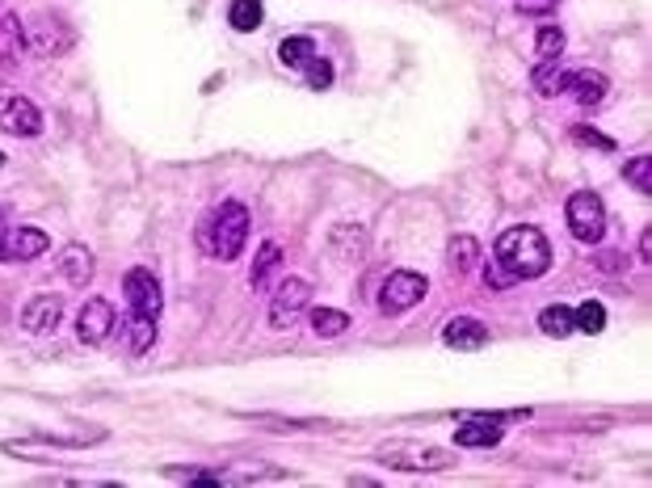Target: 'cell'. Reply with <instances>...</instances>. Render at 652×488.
Segmentation results:
<instances>
[{
    "mask_svg": "<svg viewBox=\"0 0 652 488\" xmlns=\"http://www.w3.org/2000/svg\"><path fill=\"white\" fill-rule=\"evenodd\" d=\"M493 257L522 282V278L547 274V266H552V244H547V236L539 228H526V223H522V228H505L497 236Z\"/></svg>",
    "mask_w": 652,
    "mask_h": 488,
    "instance_id": "cell-1",
    "label": "cell"
},
{
    "mask_svg": "<svg viewBox=\"0 0 652 488\" xmlns=\"http://www.w3.org/2000/svg\"><path fill=\"white\" fill-rule=\"evenodd\" d=\"M244 240H249V211H244L240 202H219V207L211 215H202V223H198V249L219 261H236Z\"/></svg>",
    "mask_w": 652,
    "mask_h": 488,
    "instance_id": "cell-2",
    "label": "cell"
},
{
    "mask_svg": "<svg viewBox=\"0 0 652 488\" xmlns=\"http://www.w3.org/2000/svg\"><path fill=\"white\" fill-rule=\"evenodd\" d=\"M375 455L387 467H400V472H446V467H455L451 451H442V446H425V442H409V438L379 442Z\"/></svg>",
    "mask_w": 652,
    "mask_h": 488,
    "instance_id": "cell-3",
    "label": "cell"
},
{
    "mask_svg": "<svg viewBox=\"0 0 652 488\" xmlns=\"http://www.w3.org/2000/svg\"><path fill=\"white\" fill-rule=\"evenodd\" d=\"M425 291H430V282H425L421 274H413V270H396V274H387L383 291H379V312H383V316H400V312H409V308H417V303L425 299Z\"/></svg>",
    "mask_w": 652,
    "mask_h": 488,
    "instance_id": "cell-4",
    "label": "cell"
},
{
    "mask_svg": "<svg viewBox=\"0 0 652 488\" xmlns=\"http://www.w3.org/2000/svg\"><path fill=\"white\" fill-rule=\"evenodd\" d=\"M568 232H573L581 244H598L602 232H606V211H602V198L589 194V190H577L568 198Z\"/></svg>",
    "mask_w": 652,
    "mask_h": 488,
    "instance_id": "cell-5",
    "label": "cell"
},
{
    "mask_svg": "<svg viewBox=\"0 0 652 488\" xmlns=\"http://www.w3.org/2000/svg\"><path fill=\"white\" fill-rule=\"evenodd\" d=\"M312 303V287L303 278H282L278 291L270 299V329H291V324L308 312Z\"/></svg>",
    "mask_w": 652,
    "mask_h": 488,
    "instance_id": "cell-6",
    "label": "cell"
},
{
    "mask_svg": "<svg viewBox=\"0 0 652 488\" xmlns=\"http://www.w3.org/2000/svg\"><path fill=\"white\" fill-rule=\"evenodd\" d=\"M0 131L17 135V139H34L38 131H43V114H38V106L30 97L5 93V97H0Z\"/></svg>",
    "mask_w": 652,
    "mask_h": 488,
    "instance_id": "cell-7",
    "label": "cell"
},
{
    "mask_svg": "<svg viewBox=\"0 0 652 488\" xmlns=\"http://www.w3.org/2000/svg\"><path fill=\"white\" fill-rule=\"evenodd\" d=\"M122 291H127L135 316H152V320H156L160 308H165V299H160V282H156V274L144 270V266L127 270V278H122Z\"/></svg>",
    "mask_w": 652,
    "mask_h": 488,
    "instance_id": "cell-8",
    "label": "cell"
},
{
    "mask_svg": "<svg viewBox=\"0 0 652 488\" xmlns=\"http://www.w3.org/2000/svg\"><path fill=\"white\" fill-rule=\"evenodd\" d=\"M114 329H118V316H114V308L106 299H89L76 316V337L85 345H106Z\"/></svg>",
    "mask_w": 652,
    "mask_h": 488,
    "instance_id": "cell-9",
    "label": "cell"
},
{
    "mask_svg": "<svg viewBox=\"0 0 652 488\" xmlns=\"http://www.w3.org/2000/svg\"><path fill=\"white\" fill-rule=\"evenodd\" d=\"M59 320H64V299H59V295H34L22 308V329L34 333V337L55 333Z\"/></svg>",
    "mask_w": 652,
    "mask_h": 488,
    "instance_id": "cell-10",
    "label": "cell"
},
{
    "mask_svg": "<svg viewBox=\"0 0 652 488\" xmlns=\"http://www.w3.org/2000/svg\"><path fill=\"white\" fill-rule=\"evenodd\" d=\"M72 47V30L59 22V17H51V13H43L34 22V51L43 55V59H59Z\"/></svg>",
    "mask_w": 652,
    "mask_h": 488,
    "instance_id": "cell-11",
    "label": "cell"
},
{
    "mask_svg": "<svg viewBox=\"0 0 652 488\" xmlns=\"http://www.w3.org/2000/svg\"><path fill=\"white\" fill-rule=\"evenodd\" d=\"M47 249H51L47 232H38V228H9L0 257H5V261H34V257H43Z\"/></svg>",
    "mask_w": 652,
    "mask_h": 488,
    "instance_id": "cell-12",
    "label": "cell"
},
{
    "mask_svg": "<svg viewBox=\"0 0 652 488\" xmlns=\"http://www.w3.org/2000/svg\"><path fill=\"white\" fill-rule=\"evenodd\" d=\"M26 55V30H22V17L17 13H5L0 17V72H17Z\"/></svg>",
    "mask_w": 652,
    "mask_h": 488,
    "instance_id": "cell-13",
    "label": "cell"
},
{
    "mask_svg": "<svg viewBox=\"0 0 652 488\" xmlns=\"http://www.w3.org/2000/svg\"><path fill=\"white\" fill-rule=\"evenodd\" d=\"M459 446H472V451H484V446H497L501 442V417H488V413H476V417H463L459 430H455Z\"/></svg>",
    "mask_w": 652,
    "mask_h": 488,
    "instance_id": "cell-14",
    "label": "cell"
},
{
    "mask_svg": "<svg viewBox=\"0 0 652 488\" xmlns=\"http://www.w3.org/2000/svg\"><path fill=\"white\" fill-rule=\"evenodd\" d=\"M442 341L451 345V350H480V345H488V329L476 316H455V320H446Z\"/></svg>",
    "mask_w": 652,
    "mask_h": 488,
    "instance_id": "cell-15",
    "label": "cell"
},
{
    "mask_svg": "<svg viewBox=\"0 0 652 488\" xmlns=\"http://www.w3.org/2000/svg\"><path fill=\"white\" fill-rule=\"evenodd\" d=\"M564 93H573L581 106H602L606 93H610V80L602 72H594V68H581V72L568 76V89Z\"/></svg>",
    "mask_w": 652,
    "mask_h": 488,
    "instance_id": "cell-16",
    "label": "cell"
},
{
    "mask_svg": "<svg viewBox=\"0 0 652 488\" xmlns=\"http://www.w3.org/2000/svg\"><path fill=\"white\" fill-rule=\"evenodd\" d=\"M59 270H64V278L72 282V287H89V278H93V253L85 249V244H68V249L59 253Z\"/></svg>",
    "mask_w": 652,
    "mask_h": 488,
    "instance_id": "cell-17",
    "label": "cell"
},
{
    "mask_svg": "<svg viewBox=\"0 0 652 488\" xmlns=\"http://www.w3.org/2000/svg\"><path fill=\"white\" fill-rule=\"evenodd\" d=\"M329 244H333V253H337L341 261H358L362 249H366V232H362V223H337Z\"/></svg>",
    "mask_w": 652,
    "mask_h": 488,
    "instance_id": "cell-18",
    "label": "cell"
},
{
    "mask_svg": "<svg viewBox=\"0 0 652 488\" xmlns=\"http://www.w3.org/2000/svg\"><path fill=\"white\" fill-rule=\"evenodd\" d=\"M568 76H573V72H564L560 59H539L531 80H535V89H539L543 97H556V93H564V89H568Z\"/></svg>",
    "mask_w": 652,
    "mask_h": 488,
    "instance_id": "cell-19",
    "label": "cell"
},
{
    "mask_svg": "<svg viewBox=\"0 0 652 488\" xmlns=\"http://www.w3.org/2000/svg\"><path fill=\"white\" fill-rule=\"evenodd\" d=\"M480 261V244L472 236H455L451 249H446V266H451V274H472Z\"/></svg>",
    "mask_w": 652,
    "mask_h": 488,
    "instance_id": "cell-20",
    "label": "cell"
},
{
    "mask_svg": "<svg viewBox=\"0 0 652 488\" xmlns=\"http://www.w3.org/2000/svg\"><path fill=\"white\" fill-rule=\"evenodd\" d=\"M152 341H156V320L131 312V320H127V350H131V354H148Z\"/></svg>",
    "mask_w": 652,
    "mask_h": 488,
    "instance_id": "cell-21",
    "label": "cell"
},
{
    "mask_svg": "<svg viewBox=\"0 0 652 488\" xmlns=\"http://www.w3.org/2000/svg\"><path fill=\"white\" fill-rule=\"evenodd\" d=\"M539 329H543L547 337H568V333H577L573 308H564V303H552V308H543V312H539Z\"/></svg>",
    "mask_w": 652,
    "mask_h": 488,
    "instance_id": "cell-22",
    "label": "cell"
},
{
    "mask_svg": "<svg viewBox=\"0 0 652 488\" xmlns=\"http://www.w3.org/2000/svg\"><path fill=\"white\" fill-rule=\"evenodd\" d=\"M316 55V43L308 34H295V38H282V47H278V59L287 68H308V59Z\"/></svg>",
    "mask_w": 652,
    "mask_h": 488,
    "instance_id": "cell-23",
    "label": "cell"
},
{
    "mask_svg": "<svg viewBox=\"0 0 652 488\" xmlns=\"http://www.w3.org/2000/svg\"><path fill=\"white\" fill-rule=\"evenodd\" d=\"M261 17H266L261 0H236V5L228 9V22H232V30H240V34H253V30L261 26Z\"/></svg>",
    "mask_w": 652,
    "mask_h": 488,
    "instance_id": "cell-24",
    "label": "cell"
},
{
    "mask_svg": "<svg viewBox=\"0 0 652 488\" xmlns=\"http://www.w3.org/2000/svg\"><path fill=\"white\" fill-rule=\"evenodd\" d=\"M278 261H282V249H278V244H261V253H257L253 270H249V282H253V287H266L270 274L278 270Z\"/></svg>",
    "mask_w": 652,
    "mask_h": 488,
    "instance_id": "cell-25",
    "label": "cell"
},
{
    "mask_svg": "<svg viewBox=\"0 0 652 488\" xmlns=\"http://www.w3.org/2000/svg\"><path fill=\"white\" fill-rule=\"evenodd\" d=\"M312 329H316V337H341L345 329H350V316L337 312V308H316L312 312Z\"/></svg>",
    "mask_w": 652,
    "mask_h": 488,
    "instance_id": "cell-26",
    "label": "cell"
},
{
    "mask_svg": "<svg viewBox=\"0 0 652 488\" xmlns=\"http://www.w3.org/2000/svg\"><path fill=\"white\" fill-rule=\"evenodd\" d=\"M573 324H577L581 333H589V337H594V333H602V329H606V308H602L598 299H585L581 308L573 312Z\"/></svg>",
    "mask_w": 652,
    "mask_h": 488,
    "instance_id": "cell-27",
    "label": "cell"
},
{
    "mask_svg": "<svg viewBox=\"0 0 652 488\" xmlns=\"http://www.w3.org/2000/svg\"><path fill=\"white\" fill-rule=\"evenodd\" d=\"M564 55V30L560 26H539L535 34V59H560Z\"/></svg>",
    "mask_w": 652,
    "mask_h": 488,
    "instance_id": "cell-28",
    "label": "cell"
},
{
    "mask_svg": "<svg viewBox=\"0 0 652 488\" xmlns=\"http://www.w3.org/2000/svg\"><path fill=\"white\" fill-rule=\"evenodd\" d=\"M623 173H627V181H631V186H636L640 194H652V160H648V156H636Z\"/></svg>",
    "mask_w": 652,
    "mask_h": 488,
    "instance_id": "cell-29",
    "label": "cell"
},
{
    "mask_svg": "<svg viewBox=\"0 0 652 488\" xmlns=\"http://www.w3.org/2000/svg\"><path fill=\"white\" fill-rule=\"evenodd\" d=\"M308 85H312L316 93H324V89L333 85V64H329L324 55H312V59H308Z\"/></svg>",
    "mask_w": 652,
    "mask_h": 488,
    "instance_id": "cell-30",
    "label": "cell"
},
{
    "mask_svg": "<svg viewBox=\"0 0 652 488\" xmlns=\"http://www.w3.org/2000/svg\"><path fill=\"white\" fill-rule=\"evenodd\" d=\"M484 282H488V287H493V291H505V287H514V274H509L505 266H501V261L493 257V261H488V266H484Z\"/></svg>",
    "mask_w": 652,
    "mask_h": 488,
    "instance_id": "cell-31",
    "label": "cell"
},
{
    "mask_svg": "<svg viewBox=\"0 0 652 488\" xmlns=\"http://www.w3.org/2000/svg\"><path fill=\"white\" fill-rule=\"evenodd\" d=\"M573 135L581 139V144H589V148H602V152H610V148H615V139H606V135L589 131V127H573Z\"/></svg>",
    "mask_w": 652,
    "mask_h": 488,
    "instance_id": "cell-32",
    "label": "cell"
},
{
    "mask_svg": "<svg viewBox=\"0 0 652 488\" xmlns=\"http://www.w3.org/2000/svg\"><path fill=\"white\" fill-rule=\"evenodd\" d=\"M556 5H560V0H518V13H547Z\"/></svg>",
    "mask_w": 652,
    "mask_h": 488,
    "instance_id": "cell-33",
    "label": "cell"
},
{
    "mask_svg": "<svg viewBox=\"0 0 652 488\" xmlns=\"http://www.w3.org/2000/svg\"><path fill=\"white\" fill-rule=\"evenodd\" d=\"M598 270L602 274H619L623 270V257L619 253H598Z\"/></svg>",
    "mask_w": 652,
    "mask_h": 488,
    "instance_id": "cell-34",
    "label": "cell"
},
{
    "mask_svg": "<svg viewBox=\"0 0 652 488\" xmlns=\"http://www.w3.org/2000/svg\"><path fill=\"white\" fill-rule=\"evenodd\" d=\"M640 257L652 261V232H644V240H640Z\"/></svg>",
    "mask_w": 652,
    "mask_h": 488,
    "instance_id": "cell-35",
    "label": "cell"
},
{
    "mask_svg": "<svg viewBox=\"0 0 652 488\" xmlns=\"http://www.w3.org/2000/svg\"><path fill=\"white\" fill-rule=\"evenodd\" d=\"M5 232H9V228H5V215H0V249H5Z\"/></svg>",
    "mask_w": 652,
    "mask_h": 488,
    "instance_id": "cell-36",
    "label": "cell"
},
{
    "mask_svg": "<svg viewBox=\"0 0 652 488\" xmlns=\"http://www.w3.org/2000/svg\"><path fill=\"white\" fill-rule=\"evenodd\" d=\"M0 165H5V156H0Z\"/></svg>",
    "mask_w": 652,
    "mask_h": 488,
    "instance_id": "cell-37",
    "label": "cell"
}]
</instances>
